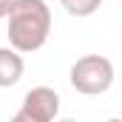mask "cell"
<instances>
[{
    "mask_svg": "<svg viewBox=\"0 0 122 122\" xmlns=\"http://www.w3.org/2000/svg\"><path fill=\"white\" fill-rule=\"evenodd\" d=\"M23 57L20 51H14L11 46H3L0 48V88H11L20 82L23 77Z\"/></svg>",
    "mask_w": 122,
    "mask_h": 122,
    "instance_id": "obj_4",
    "label": "cell"
},
{
    "mask_svg": "<svg viewBox=\"0 0 122 122\" xmlns=\"http://www.w3.org/2000/svg\"><path fill=\"white\" fill-rule=\"evenodd\" d=\"M9 46L20 54L40 51L51 34V9L46 0H14L9 9Z\"/></svg>",
    "mask_w": 122,
    "mask_h": 122,
    "instance_id": "obj_1",
    "label": "cell"
},
{
    "mask_svg": "<svg viewBox=\"0 0 122 122\" xmlns=\"http://www.w3.org/2000/svg\"><path fill=\"white\" fill-rule=\"evenodd\" d=\"M11 3H14V0H0V20H3L6 14H9V9H11Z\"/></svg>",
    "mask_w": 122,
    "mask_h": 122,
    "instance_id": "obj_6",
    "label": "cell"
},
{
    "mask_svg": "<svg viewBox=\"0 0 122 122\" xmlns=\"http://www.w3.org/2000/svg\"><path fill=\"white\" fill-rule=\"evenodd\" d=\"M114 85V62L102 54H85L71 65V88L85 97H99Z\"/></svg>",
    "mask_w": 122,
    "mask_h": 122,
    "instance_id": "obj_2",
    "label": "cell"
},
{
    "mask_svg": "<svg viewBox=\"0 0 122 122\" xmlns=\"http://www.w3.org/2000/svg\"><path fill=\"white\" fill-rule=\"evenodd\" d=\"M60 114V94L48 85H37L26 91L20 111L14 114V122H51Z\"/></svg>",
    "mask_w": 122,
    "mask_h": 122,
    "instance_id": "obj_3",
    "label": "cell"
},
{
    "mask_svg": "<svg viewBox=\"0 0 122 122\" xmlns=\"http://www.w3.org/2000/svg\"><path fill=\"white\" fill-rule=\"evenodd\" d=\"M60 6L71 17H91L94 11L102 6V0H60Z\"/></svg>",
    "mask_w": 122,
    "mask_h": 122,
    "instance_id": "obj_5",
    "label": "cell"
}]
</instances>
